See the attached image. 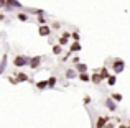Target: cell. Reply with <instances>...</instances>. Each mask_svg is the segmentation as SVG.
Listing matches in <instances>:
<instances>
[{
  "label": "cell",
  "instance_id": "cell-1",
  "mask_svg": "<svg viewBox=\"0 0 130 128\" xmlns=\"http://www.w3.org/2000/svg\"><path fill=\"white\" fill-rule=\"evenodd\" d=\"M109 66H110V69L114 71L115 76H119V74H122L125 71V61L120 58H112L110 61H109Z\"/></svg>",
  "mask_w": 130,
  "mask_h": 128
},
{
  "label": "cell",
  "instance_id": "cell-2",
  "mask_svg": "<svg viewBox=\"0 0 130 128\" xmlns=\"http://www.w3.org/2000/svg\"><path fill=\"white\" fill-rule=\"evenodd\" d=\"M30 56H26V54H17V56H13V66L15 67H26V66H30Z\"/></svg>",
  "mask_w": 130,
  "mask_h": 128
},
{
  "label": "cell",
  "instance_id": "cell-3",
  "mask_svg": "<svg viewBox=\"0 0 130 128\" xmlns=\"http://www.w3.org/2000/svg\"><path fill=\"white\" fill-rule=\"evenodd\" d=\"M110 122V117L109 115H97L95 118V123L92 125V128H105V125Z\"/></svg>",
  "mask_w": 130,
  "mask_h": 128
},
{
  "label": "cell",
  "instance_id": "cell-4",
  "mask_svg": "<svg viewBox=\"0 0 130 128\" xmlns=\"http://www.w3.org/2000/svg\"><path fill=\"white\" fill-rule=\"evenodd\" d=\"M102 103H104V107L109 110V112H112V113H114V112H117V109H119V103H117V102H114V100L110 99V95H109V97H105V99L102 100Z\"/></svg>",
  "mask_w": 130,
  "mask_h": 128
},
{
  "label": "cell",
  "instance_id": "cell-5",
  "mask_svg": "<svg viewBox=\"0 0 130 128\" xmlns=\"http://www.w3.org/2000/svg\"><path fill=\"white\" fill-rule=\"evenodd\" d=\"M7 10H20V12H23L25 10V7H23V3H20L18 0H7V5H5Z\"/></svg>",
  "mask_w": 130,
  "mask_h": 128
},
{
  "label": "cell",
  "instance_id": "cell-6",
  "mask_svg": "<svg viewBox=\"0 0 130 128\" xmlns=\"http://www.w3.org/2000/svg\"><path fill=\"white\" fill-rule=\"evenodd\" d=\"M13 77H17V80H18L20 84L22 82H30V76L26 72H23V71H13Z\"/></svg>",
  "mask_w": 130,
  "mask_h": 128
},
{
  "label": "cell",
  "instance_id": "cell-7",
  "mask_svg": "<svg viewBox=\"0 0 130 128\" xmlns=\"http://www.w3.org/2000/svg\"><path fill=\"white\" fill-rule=\"evenodd\" d=\"M41 62H43V56H31V59H30V69H33V71H36L40 66H41Z\"/></svg>",
  "mask_w": 130,
  "mask_h": 128
},
{
  "label": "cell",
  "instance_id": "cell-8",
  "mask_svg": "<svg viewBox=\"0 0 130 128\" xmlns=\"http://www.w3.org/2000/svg\"><path fill=\"white\" fill-rule=\"evenodd\" d=\"M91 82L94 84V86H99V84L104 82V80H102V77L99 76V67H97V69H92V74H91Z\"/></svg>",
  "mask_w": 130,
  "mask_h": 128
},
{
  "label": "cell",
  "instance_id": "cell-9",
  "mask_svg": "<svg viewBox=\"0 0 130 128\" xmlns=\"http://www.w3.org/2000/svg\"><path fill=\"white\" fill-rule=\"evenodd\" d=\"M38 35L40 36H44V38H50V36H51V28L48 25L38 26Z\"/></svg>",
  "mask_w": 130,
  "mask_h": 128
},
{
  "label": "cell",
  "instance_id": "cell-10",
  "mask_svg": "<svg viewBox=\"0 0 130 128\" xmlns=\"http://www.w3.org/2000/svg\"><path fill=\"white\" fill-rule=\"evenodd\" d=\"M76 77H77V72H76V69H74V67H69V69L64 71V79L71 80V79H76Z\"/></svg>",
  "mask_w": 130,
  "mask_h": 128
},
{
  "label": "cell",
  "instance_id": "cell-11",
  "mask_svg": "<svg viewBox=\"0 0 130 128\" xmlns=\"http://www.w3.org/2000/svg\"><path fill=\"white\" fill-rule=\"evenodd\" d=\"M69 51L71 53H81L83 51V46H81L79 41H71L69 43Z\"/></svg>",
  "mask_w": 130,
  "mask_h": 128
},
{
  "label": "cell",
  "instance_id": "cell-12",
  "mask_svg": "<svg viewBox=\"0 0 130 128\" xmlns=\"http://www.w3.org/2000/svg\"><path fill=\"white\" fill-rule=\"evenodd\" d=\"M99 76L102 77V80H107L110 77V72H109V67L104 66V67H99Z\"/></svg>",
  "mask_w": 130,
  "mask_h": 128
},
{
  "label": "cell",
  "instance_id": "cell-13",
  "mask_svg": "<svg viewBox=\"0 0 130 128\" xmlns=\"http://www.w3.org/2000/svg\"><path fill=\"white\" fill-rule=\"evenodd\" d=\"M74 69H76V72H77V74H87L89 67H87V64H84V62H79L77 66H74Z\"/></svg>",
  "mask_w": 130,
  "mask_h": 128
},
{
  "label": "cell",
  "instance_id": "cell-14",
  "mask_svg": "<svg viewBox=\"0 0 130 128\" xmlns=\"http://www.w3.org/2000/svg\"><path fill=\"white\" fill-rule=\"evenodd\" d=\"M17 20H18V22H30L28 12H18L17 13Z\"/></svg>",
  "mask_w": 130,
  "mask_h": 128
},
{
  "label": "cell",
  "instance_id": "cell-15",
  "mask_svg": "<svg viewBox=\"0 0 130 128\" xmlns=\"http://www.w3.org/2000/svg\"><path fill=\"white\" fill-rule=\"evenodd\" d=\"M58 84V77L56 76H50L48 77V89H54Z\"/></svg>",
  "mask_w": 130,
  "mask_h": 128
},
{
  "label": "cell",
  "instance_id": "cell-16",
  "mask_svg": "<svg viewBox=\"0 0 130 128\" xmlns=\"http://www.w3.org/2000/svg\"><path fill=\"white\" fill-rule=\"evenodd\" d=\"M7 62H8V56H7V54H3V56H2V61H0V74H3V72H5Z\"/></svg>",
  "mask_w": 130,
  "mask_h": 128
},
{
  "label": "cell",
  "instance_id": "cell-17",
  "mask_svg": "<svg viewBox=\"0 0 130 128\" xmlns=\"http://www.w3.org/2000/svg\"><path fill=\"white\" fill-rule=\"evenodd\" d=\"M51 48H53V54L54 56H63V46H59L56 43V45H53Z\"/></svg>",
  "mask_w": 130,
  "mask_h": 128
},
{
  "label": "cell",
  "instance_id": "cell-18",
  "mask_svg": "<svg viewBox=\"0 0 130 128\" xmlns=\"http://www.w3.org/2000/svg\"><path fill=\"white\" fill-rule=\"evenodd\" d=\"M35 87H36L38 90L48 89V80H38V82H35Z\"/></svg>",
  "mask_w": 130,
  "mask_h": 128
},
{
  "label": "cell",
  "instance_id": "cell-19",
  "mask_svg": "<svg viewBox=\"0 0 130 128\" xmlns=\"http://www.w3.org/2000/svg\"><path fill=\"white\" fill-rule=\"evenodd\" d=\"M110 99L114 100V102L120 103L122 100H124V95H122V94H119V92H114V94H110Z\"/></svg>",
  "mask_w": 130,
  "mask_h": 128
},
{
  "label": "cell",
  "instance_id": "cell-20",
  "mask_svg": "<svg viewBox=\"0 0 130 128\" xmlns=\"http://www.w3.org/2000/svg\"><path fill=\"white\" fill-rule=\"evenodd\" d=\"M115 84H117V76H115V74H110V77L107 79V86L109 87H114Z\"/></svg>",
  "mask_w": 130,
  "mask_h": 128
},
{
  "label": "cell",
  "instance_id": "cell-21",
  "mask_svg": "<svg viewBox=\"0 0 130 128\" xmlns=\"http://www.w3.org/2000/svg\"><path fill=\"white\" fill-rule=\"evenodd\" d=\"M71 38H73V41H81V33H79V30H73Z\"/></svg>",
  "mask_w": 130,
  "mask_h": 128
},
{
  "label": "cell",
  "instance_id": "cell-22",
  "mask_svg": "<svg viewBox=\"0 0 130 128\" xmlns=\"http://www.w3.org/2000/svg\"><path fill=\"white\" fill-rule=\"evenodd\" d=\"M77 79L81 82H91V76L89 74H77Z\"/></svg>",
  "mask_w": 130,
  "mask_h": 128
},
{
  "label": "cell",
  "instance_id": "cell-23",
  "mask_svg": "<svg viewBox=\"0 0 130 128\" xmlns=\"http://www.w3.org/2000/svg\"><path fill=\"white\" fill-rule=\"evenodd\" d=\"M56 43H58L59 46H66V45H69V39H68V38H64V36H59Z\"/></svg>",
  "mask_w": 130,
  "mask_h": 128
},
{
  "label": "cell",
  "instance_id": "cell-24",
  "mask_svg": "<svg viewBox=\"0 0 130 128\" xmlns=\"http://www.w3.org/2000/svg\"><path fill=\"white\" fill-rule=\"evenodd\" d=\"M71 54H73V53H71L69 49H68L66 54H63V56L59 58V62H68V61H69V58H71Z\"/></svg>",
  "mask_w": 130,
  "mask_h": 128
},
{
  "label": "cell",
  "instance_id": "cell-25",
  "mask_svg": "<svg viewBox=\"0 0 130 128\" xmlns=\"http://www.w3.org/2000/svg\"><path fill=\"white\" fill-rule=\"evenodd\" d=\"M46 16H43V15H40V16H36V23H38V26H43V25H46Z\"/></svg>",
  "mask_w": 130,
  "mask_h": 128
},
{
  "label": "cell",
  "instance_id": "cell-26",
  "mask_svg": "<svg viewBox=\"0 0 130 128\" xmlns=\"http://www.w3.org/2000/svg\"><path fill=\"white\" fill-rule=\"evenodd\" d=\"M7 80H8L12 86H18V84H20L18 80H17V77H13V76H8V77H7Z\"/></svg>",
  "mask_w": 130,
  "mask_h": 128
},
{
  "label": "cell",
  "instance_id": "cell-27",
  "mask_svg": "<svg viewBox=\"0 0 130 128\" xmlns=\"http://www.w3.org/2000/svg\"><path fill=\"white\" fill-rule=\"evenodd\" d=\"M92 102V99H91V95H84V99H83V103L84 105H89V103Z\"/></svg>",
  "mask_w": 130,
  "mask_h": 128
},
{
  "label": "cell",
  "instance_id": "cell-28",
  "mask_svg": "<svg viewBox=\"0 0 130 128\" xmlns=\"http://www.w3.org/2000/svg\"><path fill=\"white\" fill-rule=\"evenodd\" d=\"M71 61H73V64H74V66H77V64L81 62V58H79V56H74V58L71 59Z\"/></svg>",
  "mask_w": 130,
  "mask_h": 128
},
{
  "label": "cell",
  "instance_id": "cell-29",
  "mask_svg": "<svg viewBox=\"0 0 130 128\" xmlns=\"http://www.w3.org/2000/svg\"><path fill=\"white\" fill-rule=\"evenodd\" d=\"M61 36H64V38H68V39H71V33L69 31H66V30H64L63 33H61Z\"/></svg>",
  "mask_w": 130,
  "mask_h": 128
},
{
  "label": "cell",
  "instance_id": "cell-30",
  "mask_svg": "<svg viewBox=\"0 0 130 128\" xmlns=\"http://www.w3.org/2000/svg\"><path fill=\"white\" fill-rule=\"evenodd\" d=\"M105 128H117V126H115V123H114V122H109L107 125H105Z\"/></svg>",
  "mask_w": 130,
  "mask_h": 128
},
{
  "label": "cell",
  "instance_id": "cell-31",
  "mask_svg": "<svg viewBox=\"0 0 130 128\" xmlns=\"http://www.w3.org/2000/svg\"><path fill=\"white\" fill-rule=\"evenodd\" d=\"M59 26H61V23H59V22H54V23H53V28H54V30H58Z\"/></svg>",
  "mask_w": 130,
  "mask_h": 128
},
{
  "label": "cell",
  "instance_id": "cell-32",
  "mask_svg": "<svg viewBox=\"0 0 130 128\" xmlns=\"http://www.w3.org/2000/svg\"><path fill=\"white\" fill-rule=\"evenodd\" d=\"M7 5V0H0V8H5Z\"/></svg>",
  "mask_w": 130,
  "mask_h": 128
},
{
  "label": "cell",
  "instance_id": "cell-33",
  "mask_svg": "<svg viewBox=\"0 0 130 128\" xmlns=\"http://www.w3.org/2000/svg\"><path fill=\"white\" fill-rule=\"evenodd\" d=\"M3 20H5V15H3V13H0V22H3Z\"/></svg>",
  "mask_w": 130,
  "mask_h": 128
},
{
  "label": "cell",
  "instance_id": "cell-34",
  "mask_svg": "<svg viewBox=\"0 0 130 128\" xmlns=\"http://www.w3.org/2000/svg\"><path fill=\"white\" fill-rule=\"evenodd\" d=\"M117 128H130V126H127V125H119Z\"/></svg>",
  "mask_w": 130,
  "mask_h": 128
},
{
  "label": "cell",
  "instance_id": "cell-35",
  "mask_svg": "<svg viewBox=\"0 0 130 128\" xmlns=\"http://www.w3.org/2000/svg\"><path fill=\"white\" fill-rule=\"evenodd\" d=\"M128 126H130V120H128Z\"/></svg>",
  "mask_w": 130,
  "mask_h": 128
}]
</instances>
